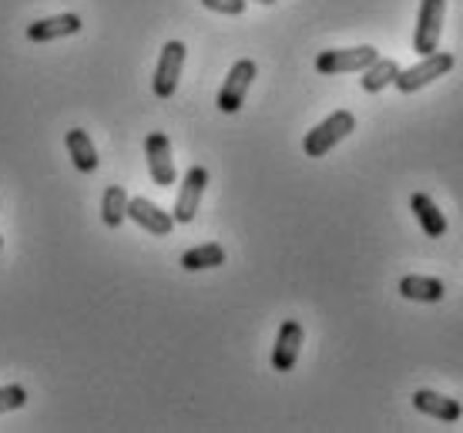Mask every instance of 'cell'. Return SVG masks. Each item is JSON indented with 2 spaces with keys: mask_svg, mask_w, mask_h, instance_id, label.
<instances>
[{
  "mask_svg": "<svg viewBox=\"0 0 463 433\" xmlns=\"http://www.w3.org/2000/svg\"><path fill=\"white\" fill-rule=\"evenodd\" d=\"M205 185H209V172L195 165V168H188L185 172V182H182V192H178V202H175L172 209V219L178 225H188L192 219L198 215V202L205 195Z\"/></svg>",
  "mask_w": 463,
  "mask_h": 433,
  "instance_id": "ba28073f",
  "label": "cell"
},
{
  "mask_svg": "<svg viewBox=\"0 0 463 433\" xmlns=\"http://www.w3.org/2000/svg\"><path fill=\"white\" fill-rule=\"evenodd\" d=\"M443 17H447V0H423L420 4L417 31H413V51H417L420 58L440 47Z\"/></svg>",
  "mask_w": 463,
  "mask_h": 433,
  "instance_id": "3957f363",
  "label": "cell"
},
{
  "mask_svg": "<svg viewBox=\"0 0 463 433\" xmlns=\"http://www.w3.org/2000/svg\"><path fill=\"white\" fill-rule=\"evenodd\" d=\"M24 403H27V390H24L21 383H11V387H0V413L21 410Z\"/></svg>",
  "mask_w": 463,
  "mask_h": 433,
  "instance_id": "d6986e66",
  "label": "cell"
},
{
  "mask_svg": "<svg viewBox=\"0 0 463 433\" xmlns=\"http://www.w3.org/2000/svg\"><path fill=\"white\" fill-rule=\"evenodd\" d=\"M413 407L440 423H457L463 417L460 403L450 397H443V393H437V390H417V393H413Z\"/></svg>",
  "mask_w": 463,
  "mask_h": 433,
  "instance_id": "7c38bea8",
  "label": "cell"
},
{
  "mask_svg": "<svg viewBox=\"0 0 463 433\" xmlns=\"http://www.w3.org/2000/svg\"><path fill=\"white\" fill-rule=\"evenodd\" d=\"M453 64H457L453 54H447V51H430V54H423L420 64H413V68H406L396 74V81H393L396 91H403V94L423 91L427 84H433L437 78H443L447 71H453Z\"/></svg>",
  "mask_w": 463,
  "mask_h": 433,
  "instance_id": "7a4b0ae2",
  "label": "cell"
},
{
  "mask_svg": "<svg viewBox=\"0 0 463 433\" xmlns=\"http://www.w3.org/2000/svg\"><path fill=\"white\" fill-rule=\"evenodd\" d=\"M178 266L185 272H202V269H215V266H225V249L219 242H205V246H195L182 252Z\"/></svg>",
  "mask_w": 463,
  "mask_h": 433,
  "instance_id": "2e32d148",
  "label": "cell"
},
{
  "mask_svg": "<svg viewBox=\"0 0 463 433\" xmlns=\"http://www.w3.org/2000/svg\"><path fill=\"white\" fill-rule=\"evenodd\" d=\"M356 131V118L353 111H333V115L319 121L313 131H306V138H302V152L309 155V158H323L326 152H333L339 141L349 138Z\"/></svg>",
  "mask_w": 463,
  "mask_h": 433,
  "instance_id": "6da1fadb",
  "label": "cell"
},
{
  "mask_svg": "<svg viewBox=\"0 0 463 433\" xmlns=\"http://www.w3.org/2000/svg\"><path fill=\"white\" fill-rule=\"evenodd\" d=\"M209 11L215 14H225V17H239V14H245V4L249 0H202Z\"/></svg>",
  "mask_w": 463,
  "mask_h": 433,
  "instance_id": "ffe728a7",
  "label": "cell"
},
{
  "mask_svg": "<svg viewBox=\"0 0 463 433\" xmlns=\"http://www.w3.org/2000/svg\"><path fill=\"white\" fill-rule=\"evenodd\" d=\"M396 74H400V64L393 58H376L370 68L363 71V91L366 94H380L383 88H390L396 81Z\"/></svg>",
  "mask_w": 463,
  "mask_h": 433,
  "instance_id": "e0dca14e",
  "label": "cell"
},
{
  "mask_svg": "<svg viewBox=\"0 0 463 433\" xmlns=\"http://www.w3.org/2000/svg\"><path fill=\"white\" fill-rule=\"evenodd\" d=\"M81 17L78 14H58V17H44V21L27 24V41L44 44V41H58V37H74L81 34Z\"/></svg>",
  "mask_w": 463,
  "mask_h": 433,
  "instance_id": "8fae6325",
  "label": "cell"
},
{
  "mask_svg": "<svg viewBox=\"0 0 463 433\" xmlns=\"http://www.w3.org/2000/svg\"><path fill=\"white\" fill-rule=\"evenodd\" d=\"M410 209H413L420 229H423V232H427L430 239H440V235L447 232V219H443V212L437 209V202L430 199V195L417 192V195L410 199Z\"/></svg>",
  "mask_w": 463,
  "mask_h": 433,
  "instance_id": "5bb4252c",
  "label": "cell"
},
{
  "mask_svg": "<svg viewBox=\"0 0 463 433\" xmlns=\"http://www.w3.org/2000/svg\"><path fill=\"white\" fill-rule=\"evenodd\" d=\"M302 323L299 319H286L282 326H279V336H276V350H272V366H276V373H289L296 360H299V350H302Z\"/></svg>",
  "mask_w": 463,
  "mask_h": 433,
  "instance_id": "9c48e42d",
  "label": "cell"
},
{
  "mask_svg": "<svg viewBox=\"0 0 463 433\" xmlns=\"http://www.w3.org/2000/svg\"><path fill=\"white\" fill-rule=\"evenodd\" d=\"M380 58L376 47L370 44H359V47H339V51H323L316 58V71L319 74H349V71H366L373 61Z\"/></svg>",
  "mask_w": 463,
  "mask_h": 433,
  "instance_id": "277c9868",
  "label": "cell"
},
{
  "mask_svg": "<svg viewBox=\"0 0 463 433\" xmlns=\"http://www.w3.org/2000/svg\"><path fill=\"white\" fill-rule=\"evenodd\" d=\"M145 158H148L151 182L158 188L175 185V158H172V141L165 131H151L145 138Z\"/></svg>",
  "mask_w": 463,
  "mask_h": 433,
  "instance_id": "8992f818",
  "label": "cell"
},
{
  "mask_svg": "<svg viewBox=\"0 0 463 433\" xmlns=\"http://www.w3.org/2000/svg\"><path fill=\"white\" fill-rule=\"evenodd\" d=\"M0 249H4V239H0Z\"/></svg>",
  "mask_w": 463,
  "mask_h": 433,
  "instance_id": "7402d4cb",
  "label": "cell"
},
{
  "mask_svg": "<svg viewBox=\"0 0 463 433\" xmlns=\"http://www.w3.org/2000/svg\"><path fill=\"white\" fill-rule=\"evenodd\" d=\"M125 219H128V192L121 185H108L105 199H101V222L108 229H118Z\"/></svg>",
  "mask_w": 463,
  "mask_h": 433,
  "instance_id": "ac0fdd59",
  "label": "cell"
},
{
  "mask_svg": "<svg viewBox=\"0 0 463 433\" xmlns=\"http://www.w3.org/2000/svg\"><path fill=\"white\" fill-rule=\"evenodd\" d=\"M400 296L413 299V303H440L443 296H447V289L433 276H403L400 279Z\"/></svg>",
  "mask_w": 463,
  "mask_h": 433,
  "instance_id": "4fadbf2b",
  "label": "cell"
},
{
  "mask_svg": "<svg viewBox=\"0 0 463 433\" xmlns=\"http://www.w3.org/2000/svg\"><path fill=\"white\" fill-rule=\"evenodd\" d=\"M182 68H185V44L182 41H168L162 47V58H158V68H155V84H151L158 98H172L178 91Z\"/></svg>",
  "mask_w": 463,
  "mask_h": 433,
  "instance_id": "52a82bcc",
  "label": "cell"
},
{
  "mask_svg": "<svg viewBox=\"0 0 463 433\" xmlns=\"http://www.w3.org/2000/svg\"><path fill=\"white\" fill-rule=\"evenodd\" d=\"M255 74H259V68H255V61H249V58L232 64L229 78H225V84H222V91H219V101H215L219 111L235 115V111L245 105V94H249V88H252Z\"/></svg>",
  "mask_w": 463,
  "mask_h": 433,
  "instance_id": "5b68a950",
  "label": "cell"
},
{
  "mask_svg": "<svg viewBox=\"0 0 463 433\" xmlns=\"http://www.w3.org/2000/svg\"><path fill=\"white\" fill-rule=\"evenodd\" d=\"M259 4H276V0H259Z\"/></svg>",
  "mask_w": 463,
  "mask_h": 433,
  "instance_id": "44dd1931",
  "label": "cell"
},
{
  "mask_svg": "<svg viewBox=\"0 0 463 433\" xmlns=\"http://www.w3.org/2000/svg\"><path fill=\"white\" fill-rule=\"evenodd\" d=\"M128 219H135V225H141L151 235H168L175 229V219L165 209H158L151 199H128Z\"/></svg>",
  "mask_w": 463,
  "mask_h": 433,
  "instance_id": "30bf717a",
  "label": "cell"
},
{
  "mask_svg": "<svg viewBox=\"0 0 463 433\" xmlns=\"http://www.w3.org/2000/svg\"><path fill=\"white\" fill-rule=\"evenodd\" d=\"M64 145H68V155H71V162H74V168H78V172H84V175H88V172H94V168H98V152H94L88 131L71 128L68 135H64Z\"/></svg>",
  "mask_w": 463,
  "mask_h": 433,
  "instance_id": "9a60e30c",
  "label": "cell"
}]
</instances>
